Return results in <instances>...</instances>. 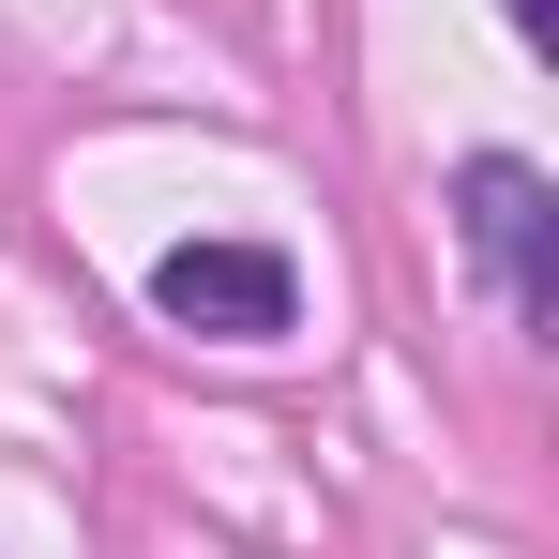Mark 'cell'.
I'll list each match as a JSON object with an SVG mask.
<instances>
[{"label":"cell","mask_w":559,"mask_h":559,"mask_svg":"<svg viewBox=\"0 0 559 559\" xmlns=\"http://www.w3.org/2000/svg\"><path fill=\"white\" fill-rule=\"evenodd\" d=\"M152 302H167L182 333H227V348H258V333H287L302 273H287L273 242H167V258H152Z\"/></svg>","instance_id":"cell-2"},{"label":"cell","mask_w":559,"mask_h":559,"mask_svg":"<svg viewBox=\"0 0 559 559\" xmlns=\"http://www.w3.org/2000/svg\"><path fill=\"white\" fill-rule=\"evenodd\" d=\"M499 15H514V31H530V46H559V0H499Z\"/></svg>","instance_id":"cell-3"},{"label":"cell","mask_w":559,"mask_h":559,"mask_svg":"<svg viewBox=\"0 0 559 559\" xmlns=\"http://www.w3.org/2000/svg\"><path fill=\"white\" fill-rule=\"evenodd\" d=\"M454 227H468V258H484V287H499L514 318L559 302V182L530 152H468L454 167Z\"/></svg>","instance_id":"cell-1"}]
</instances>
